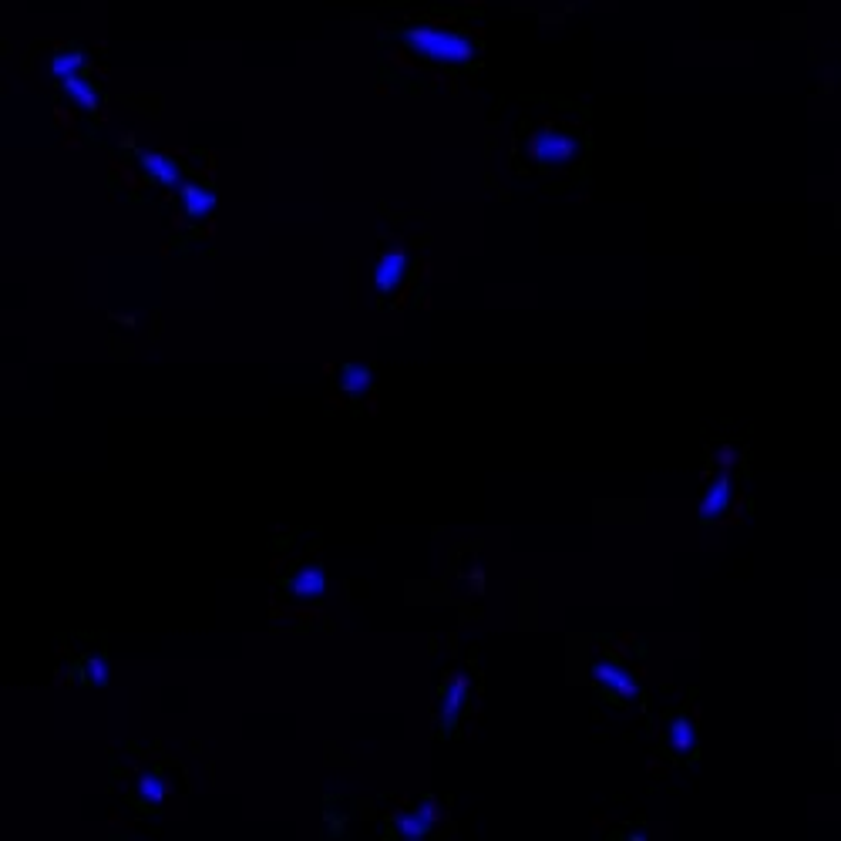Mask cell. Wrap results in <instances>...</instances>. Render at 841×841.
<instances>
[{"instance_id": "cell-1", "label": "cell", "mask_w": 841, "mask_h": 841, "mask_svg": "<svg viewBox=\"0 0 841 841\" xmlns=\"http://www.w3.org/2000/svg\"><path fill=\"white\" fill-rule=\"evenodd\" d=\"M401 41L414 58L441 64V68H465V64L478 58L475 38L448 24H431V21L411 24L408 31L401 34Z\"/></svg>"}, {"instance_id": "cell-2", "label": "cell", "mask_w": 841, "mask_h": 841, "mask_svg": "<svg viewBox=\"0 0 841 841\" xmlns=\"http://www.w3.org/2000/svg\"><path fill=\"white\" fill-rule=\"evenodd\" d=\"M525 155H529V162L542 172L569 169V165L582 155V138L576 132H569V128L542 125L525 138Z\"/></svg>"}, {"instance_id": "cell-3", "label": "cell", "mask_w": 841, "mask_h": 841, "mask_svg": "<svg viewBox=\"0 0 841 841\" xmlns=\"http://www.w3.org/2000/svg\"><path fill=\"white\" fill-rule=\"evenodd\" d=\"M589 673H593V680H596V687L599 690H606L609 697L619 700V704H640V697H643V683L636 673H630L623 667V663L616 660V656H596L593 663H589Z\"/></svg>"}, {"instance_id": "cell-4", "label": "cell", "mask_w": 841, "mask_h": 841, "mask_svg": "<svg viewBox=\"0 0 841 841\" xmlns=\"http://www.w3.org/2000/svg\"><path fill=\"white\" fill-rule=\"evenodd\" d=\"M286 596L297 599V603H323L327 596V569L320 562H303V566L293 569V576L286 579Z\"/></svg>"}, {"instance_id": "cell-5", "label": "cell", "mask_w": 841, "mask_h": 841, "mask_svg": "<svg viewBox=\"0 0 841 841\" xmlns=\"http://www.w3.org/2000/svg\"><path fill=\"white\" fill-rule=\"evenodd\" d=\"M468 693H471V680L468 673L455 670L451 677L445 680V687H441V700H438V727L445 730H455L461 710L468 704Z\"/></svg>"}, {"instance_id": "cell-6", "label": "cell", "mask_w": 841, "mask_h": 841, "mask_svg": "<svg viewBox=\"0 0 841 841\" xmlns=\"http://www.w3.org/2000/svg\"><path fill=\"white\" fill-rule=\"evenodd\" d=\"M730 502H734V478H730V471H720L714 482L707 485L704 498H700L697 505V519L704 525H714L717 519H724Z\"/></svg>"}, {"instance_id": "cell-7", "label": "cell", "mask_w": 841, "mask_h": 841, "mask_svg": "<svg viewBox=\"0 0 841 841\" xmlns=\"http://www.w3.org/2000/svg\"><path fill=\"white\" fill-rule=\"evenodd\" d=\"M408 266H411V253L408 246H391L381 253V260L374 266V286L377 293H391L394 286H401V280L408 276Z\"/></svg>"}, {"instance_id": "cell-8", "label": "cell", "mask_w": 841, "mask_h": 841, "mask_svg": "<svg viewBox=\"0 0 841 841\" xmlns=\"http://www.w3.org/2000/svg\"><path fill=\"white\" fill-rule=\"evenodd\" d=\"M138 169L149 175L152 182H159L165 189H179L182 186V165L165 152L155 149H142L138 152Z\"/></svg>"}, {"instance_id": "cell-9", "label": "cell", "mask_w": 841, "mask_h": 841, "mask_svg": "<svg viewBox=\"0 0 841 841\" xmlns=\"http://www.w3.org/2000/svg\"><path fill=\"white\" fill-rule=\"evenodd\" d=\"M179 202H182V212H186L189 219H206L219 206L216 192H212L209 186H196V182H182Z\"/></svg>"}, {"instance_id": "cell-10", "label": "cell", "mask_w": 841, "mask_h": 841, "mask_svg": "<svg viewBox=\"0 0 841 841\" xmlns=\"http://www.w3.org/2000/svg\"><path fill=\"white\" fill-rule=\"evenodd\" d=\"M663 741H667V751L673 757H690L693 751H697V727H693V720L687 714H680L667 724Z\"/></svg>"}, {"instance_id": "cell-11", "label": "cell", "mask_w": 841, "mask_h": 841, "mask_svg": "<svg viewBox=\"0 0 841 841\" xmlns=\"http://www.w3.org/2000/svg\"><path fill=\"white\" fill-rule=\"evenodd\" d=\"M61 91H64V98L71 101L75 108H81V112H88V115H98V108H101V95H98V88L91 85V81L85 75H71V78H64L58 81Z\"/></svg>"}, {"instance_id": "cell-12", "label": "cell", "mask_w": 841, "mask_h": 841, "mask_svg": "<svg viewBox=\"0 0 841 841\" xmlns=\"http://www.w3.org/2000/svg\"><path fill=\"white\" fill-rule=\"evenodd\" d=\"M337 387L347 397H364L374 391V371L364 364H344L337 371Z\"/></svg>"}, {"instance_id": "cell-13", "label": "cell", "mask_w": 841, "mask_h": 841, "mask_svg": "<svg viewBox=\"0 0 841 841\" xmlns=\"http://www.w3.org/2000/svg\"><path fill=\"white\" fill-rule=\"evenodd\" d=\"M431 825L418 815V808H401L391 815V835L394 838H408V841H418V838H428L431 835Z\"/></svg>"}, {"instance_id": "cell-14", "label": "cell", "mask_w": 841, "mask_h": 841, "mask_svg": "<svg viewBox=\"0 0 841 841\" xmlns=\"http://www.w3.org/2000/svg\"><path fill=\"white\" fill-rule=\"evenodd\" d=\"M165 794H169V784H165L159 771H145L135 778V798L142 804H149V808H159L165 801Z\"/></svg>"}, {"instance_id": "cell-15", "label": "cell", "mask_w": 841, "mask_h": 841, "mask_svg": "<svg viewBox=\"0 0 841 841\" xmlns=\"http://www.w3.org/2000/svg\"><path fill=\"white\" fill-rule=\"evenodd\" d=\"M81 68H85V54L81 51H58L51 58V78H71V75H81Z\"/></svg>"}, {"instance_id": "cell-16", "label": "cell", "mask_w": 841, "mask_h": 841, "mask_svg": "<svg viewBox=\"0 0 841 841\" xmlns=\"http://www.w3.org/2000/svg\"><path fill=\"white\" fill-rule=\"evenodd\" d=\"M81 677L91 687H108V680H112V670H108V660L105 656H88L85 667H81Z\"/></svg>"}, {"instance_id": "cell-17", "label": "cell", "mask_w": 841, "mask_h": 841, "mask_svg": "<svg viewBox=\"0 0 841 841\" xmlns=\"http://www.w3.org/2000/svg\"><path fill=\"white\" fill-rule=\"evenodd\" d=\"M414 808H418V815L428 821L431 828H441L448 821V815H445V808H441V801L438 798H431V794H424V798H418L414 801Z\"/></svg>"}]
</instances>
